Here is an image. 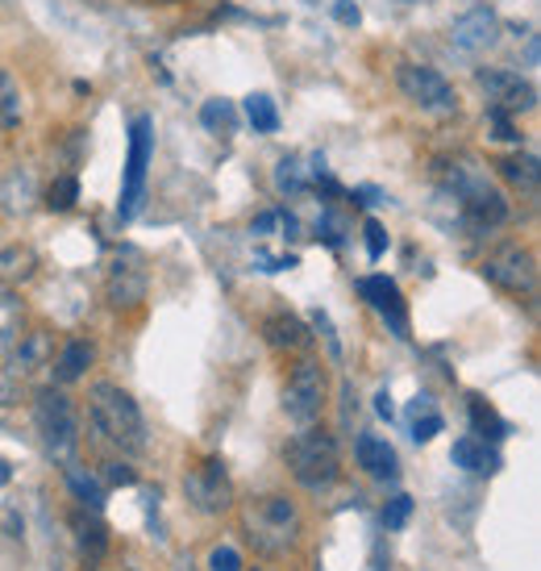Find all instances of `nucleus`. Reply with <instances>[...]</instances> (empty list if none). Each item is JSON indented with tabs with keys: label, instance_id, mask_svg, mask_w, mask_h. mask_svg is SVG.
I'll use <instances>...</instances> for the list:
<instances>
[{
	"label": "nucleus",
	"instance_id": "7",
	"mask_svg": "<svg viewBox=\"0 0 541 571\" xmlns=\"http://www.w3.org/2000/svg\"><path fill=\"white\" fill-rule=\"evenodd\" d=\"M396 84L409 105H416L421 114H454L458 109V93L442 72H433L425 63H404L396 72Z\"/></svg>",
	"mask_w": 541,
	"mask_h": 571
},
{
	"label": "nucleus",
	"instance_id": "13",
	"mask_svg": "<svg viewBox=\"0 0 541 571\" xmlns=\"http://www.w3.org/2000/svg\"><path fill=\"white\" fill-rule=\"evenodd\" d=\"M358 297L388 322L396 338H409V309H404V297H400L396 280H388V276H363L358 280Z\"/></svg>",
	"mask_w": 541,
	"mask_h": 571
},
{
	"label": "nucleus",
	"instance_id": "29",
	"mask_svg": "<svg viewBox=\"0 0 541 571\" xmlns=\"http://www.w3.org/2000/svg\"><path fill=\"white\" fill-rule=\"evenodd\" d=\"M79 201V180L75 175H58L55 184H51V192H46V205L55 213H67Z\"/></svg>",
	"mask_w": 541,
	"mask_h": 571
},
{
	"label": "nucleus",
	"instance_id": "19",
	"mask_svg": "<svg viewBox=\"0 0 541 571\" xmlns=\"http://www.w3.org/2000/svg\"><path fill=\"white\" fill-rule=\"evenodd\" d=\"M72 530H75V542H79V551L88 554V559H105L109 551V530H105V521L100 517H88V514H72Z\"/></svg>",
	"mask_w": 541,
	"mask_h": 571
},
{
	"label": "nucleus",
	"instance_id": "5",
	"mask_svg": "<svg viewBox=\"0 0 541 571\" xmlns=\"http://www.w3.org/2000/svg\"><path fill=\"white\" fill-rule=\"evenodd\" d=\"M34 425L51 455L67 459L75 446H79V418H75V405L67 400V392H58V388H42L34 397Z\"/></svg>",
	"mask_w": 541,
	"mask_h": 571
},
{
	"label": "nucleus",
	"instance_id": "37",
	"mask_svg": "<svg viewBox=\"0 0 541 571\" xmlns=\"http://www.w3.org/2000/svg\"><path fill=\"white\" fill-rule=\"evenodd\" d=\"M105 484H112V488H130V484H138V472L126 467V463H105Z\"/></svg>",
	"mask_w": 541,
	"mask_h": 571
},
{
	"label": "nucleus",
	"instance_id": "18",
	"mask_svg": "<svg viewBox=\"0 0 541 571\" xmlns=\"http://www.w3.org/2000/svg\"><path fill=\"white\" fill-rule=\"evenodd\" d=\"M262 338L271 346H280V351H296V346L309 343V330H304V322H300L296 313H271L262 322Z\"/></svg>",
	"mask_w": 541,
	"mask_h": 571
},
{
	"label": "nucleus",
	"instance_id": "25",
	"mask_svg": "<svg viewBox=\"0 0 541 571\" xmlns=\"http://www.w3.org/2000/svg\"><path fill=\"white\" fill-rule=\"evenodd\" d=\"M246 117H250V126H255V133H275L280 130V109H275V100L271 96H246Z\"/></svg>",
	"mask_w": 541,
	"mask_h": 571
},
{
	"label": "nucleus",
	"instance_id": "26",
	"mask_svg": "<svg viewBox=\"0 0 541 571\" xmlns=\"http://www.w3.org/2000/svg\"><path fill=\"white\" fill-rule=\"evenodd\" d=\"M201 126L213 133H234L238 130V114H234V100H205L201 105Z\"/></svg>",
	"mask_w": 541,
	"mask_h": 571
},
{
	"label": "nucleus",
	"instance_id": "41",
	"mask_svg": "<svg viewBox=\"0 0 541 571\" xmlns=\"http://www.w3.org/2000/svg\"><path fill=\"white\" fill-rule=\"evenodd\" d=\"M9 346H13V317H4V322H0V355H4Z\"/></svg>",
	"mask_w": 541,
	"mask_h": 571
},
{
	"label": "nucleus",
	"instance_id": "42",
	"mask_svg": "<svg viewBox=\"0 0 541 571\" xmlns=\"http://www.w3.org/2000/svg\"><path fill=\"white\" fill-rule=\"evenodd\" d=\"M375 409H379V418H388V421H392L396 409H392V397H388V392H379V397H375Z\"/></svg>",
	"mask_w": 541,
	"mask_h": 571
},
{
	"label": "nucleus",
	"instance_id": "10",
	"mask_svg": "<svg viewBox=\"0 0 541 571\" xmlns=\"http://www.w3.org/2000/svg\"><path fill=\"white\" fill-rule=\"evenodd\" d=\"M479 88L487 93L491 109H500L508 117H521L538 109V88L524 76H517V72H505V67H484L479 72Z\"/></svg>",
	"mask_w": 541,
	"mask_h": 571
},
{
	"label": "nucleus",
	"instance_id": "14",
	"mask_svg": "<svg viewBox=\"0 0 541 571\" xmlns=\"http://www.w3.org/2000/svg\"><path fill=\"white\" fill-rule=\"evenodd\" d=\"M109 301L117 309H133L147 301V267L138 250H121L109 267Z\"/></svg>",
	"mask_w": 541,
	"mask_h": 571
},
{
	"label": "nucleus",
	"instance_id": "32",
	"mask_svg": "<svg viewBox=\"0 0 541 571\" xmlns=\"http://www.w3.org/2000/svg\"><path fill=\"white\" fill-rule=\"evenodd\" d=\"M487 126H491V138H496V142H521V130H517L512 117L500 114V109H487Z\"/></svg>",
	"mask_w": 541,
	"mask_h": 571
},
{
	"label": "nucleus",
	"instance_id": "6",
	"mask_svg": "<svg viewBox=\"0 0 541 571\" xmlns=\"http://www.w3.org/2000/svg\"><path fill=\"white\" fill-rule=\"evenodd\" d=\"M150 154H154V121L147 114H138L130 121V159H126V184H121V205H117L121 222H133L142 209Z\"/></svg>",
	"mask_w": 541,
	"mask_h": 571
},
{
	"label": "nucleus",
	"instance_id": "21",
	"mask_svg": "<svg viewBox=\"0 0 541 571\" xmlns=\"http://www.w3.org/2000/svg\"><path fill=\"white\" fill-rule=\"evenodd\" d=\"M46 359H51V338H46V334H25L18 355H13V371H18V376H30L37 367H46Z\"/></svg>",
	"mask_w": 541,
	"mask_h": 571
},
{
	"label": "nucleus",
	"instance_id": "9",
	"mask_svg": "<svg viewBox=\"0 0 541 571\" xmlns=\"http://www.w3.org/2000/svg\"><path fill=\"white\" fill-rule=\"evenodd\" d=\"M184 493L192 500V509L205 517H217L234 505V484L225 476V463L221 459H205L196 463L192 472L184 476Z\"/></svg>",
	"mask_w": 541,
	"mask_h": 571
},
{
	"label": "nucleus",
	"instance_id": "39",
	"mask_svg": "<svg viewBox=\"0 0 541 571\" xmlns=\"http://www.w3.org/2000/svg\"><path fill=\"white\" fill-rule=\"evenodd\" d=\"M334 13H337V21H342V25H358V21H363V13H358L355 0H337Z\"/></svg>",
	"mask_w": 541,
	"mask_h": 571
},
{
	"label": "nucleus",
	"instance_id": "34",
	"mask_svg": "<svg viewBox=\"0 0 541 571\" xmlns=\"http://www.w3.org/2000/svg\"><path fill=\"white\" fill-rule=\"evenodd\" d=\"M208 571H242V554L234 551V547H217V551L208 554Z\"/></svg>",
	"mask_w": 541,
	"mask_h": 571
},
{
	"label": "nucleus",
	"instance_id": "3",
	"mask_svg": "<svg viewBox=\"0 0 541 571\" xmlns=\"http://www.w3.org/2000/svg\"><path fill=\"white\" fill-rule=\"evenodd\" d=\"M246 538L255 542V551L262 554H283L292 542H296V530H300V514L296 505L288 500V496H262L250 505V514H246Z\"/></svg>",
	"mask_w": 541,
	"mask_h": 571
},
{
	"label": "nucleus",
	"instance_id": "17",
	"mask_svg": "<svg viewBox=\"0 0 541 571\" xmlns=\"http://www.w3.org/2000/svg\"><path fill=\"white\" fill-rule=\"evenodd\" d=\"M96 359V346L88 338H72V343L58 351V359L51 363V371H55V384H75L84 380V371L93 367Z\"/></svg>",
	"mask_w": 541,
	"mask_h": 571
},
{
	"label": "nucleus",
	"instance_id": "30",
	"mask_svg": "<svg viewBox=\"0 0 541 571\" xmlns=\"http://www.w3.org/2000/svg\"><path fill=\"white\" fill-rule=\"evenodd\" d=\"M409 517H412V496L400 493L383 505V526H388V530H404V521H409Z\"/></svg>",
	"mask_w": 541,
	"mask_h": 571
},
{
	"label": "nucleus",
	"instance_id": "16",
	"mask_svg": "<svg viewBox=\"0 0 541 571\" xmlns=\"http://www.w3.org/2000/svg\"><path fill=\"white\" fill-rule=\"evenodd\" d=\"M450 459H454V467H463L470 476H496V472H500L496 446H487V439H479V434H467V439L454 442Z\"/></svg>",
	"mask_w": 541,
	"mask_h": 571
},
{
	"label": "nucleus",
	"instance_id": "24",
	"mask_svg": "<svg viewBox=\"0 0 541 571\" xmlns=\"http://www.w3.org/2000/svg\"><path fill=\"white\" fill-rule=\"evenodd\" d=\"M34 267H37V255L30 247H21V243L0 250V276H4V280H30Z\"/></svg>",
	"mask_w": 541,
	"mask_h": 571
},
{
	"label": "nucleus",
	"instance_id": "40",
	"mask_svg": "<svg viewBox=\"0 0 541 571\" xmlns=\"http://www.w3.org/2000/svg\"><path fill=\"white\" fill-rule=\"evenodd\" d=\"M421 413H437V409H433V400L430 397H416L409 405V418H421Z\"/></svg>",
	"mask_w": 541,
	"mask_h": 571
},
{
	"label": "nucleus",
	"instance_id": "33",
	"mask_svg": "<svg viewBox=\"0 0 541 571\" xmlns=\"http://www.w3.org/2000/svg\"><path fill=\"white\" fill-rule=\"evenodd\" d=\"M442 413H421V418H412V439L416 442H433L437 434H442Z\"/></svg>",
	"mask_w": 541,
	"mask_h": 571
},
{
	"label": "nucleus",
	"instance_id": "15",
	"mask_svg": "<svg viewBox=\"0 0 541 571\" xmlns=\"http://www.w3.org/2000/svg\"><path fill=\"white\" fill-rule=\"evenodd\" d=\"M355 459H358V467H363L371 480H379V484H392V480L400 476L396 446L388 439H379V434H358L355 439Z\"/></svg>",
	"mask_w": 541,
	"mask_h": 571
},
{
	"label": "nucleus",
	"instance_id": "23",
	"mask_svg": "<svg viewBox=\"0 0 541 571\" xmlns=\"http://www.w3.org/2000/svg\"><path fill=\"white\" fill-rule=\"evenodd\" d=\"M21 114H25V100H21V84L9 72H0V133L18 130Z\"/></svg>",
	"mask_w": 541,
	"mask_h": 571
},
{
	"label": "nucleus",
	"instance_id": "12",
	"mask_svg": "<svg viewBox=\"0 0 541 571\" xmlns=\"http://www.w3.org/2000/svg\"><path fill=\"white\" fill-rule=\"evenodd\" d=\"M496 39H500V18L487 4H475V9L450 21V46L463 51V55H484L496 46Z\"/></svg>",
	"mask_w": 541,
	"mask_h": 571
},
{
	"label": "nucleus",
	"instance_id": "35",
	"mask_svg": "<svg viewBox=\"0 0 541 571\" xmlns=\"http://www.w3.org/2000/svg\"><path fill=\"white\" fill-rule=\"evenodd\" d=\"M363 234H367V255H371V259H383V250H388V229L379 226V222H367Z\"/></svg>",
	"mask_w": 541,
	"mask_h": 571
},
{
	"label": "nucleus",
	"instance_id": "36",
	"mask_svg": "<svg viewBox=\"0 0 541 571\" xmlns=\"http://www.w3.org/2000/svg\"><path fill=\"white\" fill-rule=\"evenodd\" d=\"M255 263H259V271H292L300 259L296 255H267V250H255Z\"/></svg>",
	"mask_w": 541,
	"mask_h": 571
},
{
	"label": "nucleus",
	"instance_id": "8",
	"mask_svg": "<svg viewBox=\"0 0 541 571\" xmlns=\"http://www.w3.org/2000/svg\"><path fill=\"white\" fill-rule=\"evenodd\" d=\"M325 409V367L317 359H300L283 384V413L296 425H313Z\"/></svg>",
	"mask_w": 541,
	"mask_h": 571
},
{
	"label": "nucleus",
	"instance_id": "11",
	"mask_svg": "<svg viewBox=\"0 0 541 571\" xmlns=\"http://www.w3.org/2000/svg\"><path fill=\"white\" fill-rule=\"evenodd\" d=\"M484 276L496 288H505L512 297H529L538 288V259L524 247H500L484 263Z\"/></svg>",
	"mask_w": 541,
	"mask_h": 571
},
{
	"label": "nucleus",
	"instance_id": "45",
	"mask_svg": "<svg viewBox=\"0 0 541 571\" xmlns=\"http://www.w3.org/2000/svg\"><path fill=\"white\" fill-rule=\"evenodd\" d=\"M0 405H13V388L9 384H0Z\"/></svg>",
	"mask_w": 541,
	"mask_h": 571
},
{
	"label": "nucleus",
	"instance_id": "1",
	"mask_svg": "<svg viewBox=\"0 0 541 571\" xmlns=\"http://www.w3.org/2000/svg\"><path fill=\"white\" fill-rule=\"evenodd\" d=\"M88 421H93V430L100 439L117 446V451H142L147 446V421H142V409H138V400L126 392V388H117V384L100 380L93 384V392H88Z\"/></svg>",
	"mask_w": 541,
	"mask_h": 571
},
{
	"label": "nucleus",
	"instance_id": "27",
	"mask_svg": "<svg viewBox=\"0 0 541 571\" xmlns=\"http://www.w3.org/2000/svg\"><path fill=\"white\" fill-rule=\"evenodd\" d=\"M67 488H72L93 514H100L105 509V488H100V480H93V476H84L79 467H67Z\"/></svg>",
	"mask_w": 541,
	"mask_h": 571
},
{
	"label": "nucleus",
	"instance_id": "43",
	"mask_svg": "<svg viewBox=\"0 0 541 571\" xmlns=\"http://www.w3.org/2000/svg\"><path fill=\"white\" fill-rule=\"evenodd\" d=\"M358 196H363V205H379V192L375 188H358Z\"/></svg>",
	"mask_w": 541,
	"mask_h": 571
},
{
	"label": "nucleus",
	"instance_id": "31",
	"mask_svg": "<svg viewBox=\"0 0 541 571\" xmlns=\"http://www.w3.org/2000/svg\"><path fill=\"white\" fill-rule=\"evenodd\" d=\"M342 234H346V222L337 217L334 209H325L317 217V238L325 243V247H342Z\"/></svg>",
	"mask_w": 541,
	"mask_h": 571
},
{
	"label": "nucleus",
	"instance_id": "44",
	"mask_svg": "<svg viewBox=\"0 0 541 571\" xmlns=\"http://www.w3.org/2000/svg\"><path fill=\"white\" fill-rule=\"evenodd\" d=\"M9 480H13V467H9V463H4V459H0V488H4V484H9Z\"/></svg>",
	"mask_w": 541,
	"mask_h": 571
},
{
	"label": "nucleus",
	"instance_id": "20",
	"mask_svg": "<svg viewBox=\"0 0 541 571\" xmlns=\"http://www.w3.org/2000/svg\"><path fill=\"white\" fill-rule=\"evenodd\" d=\"M470 425H475V434H479V439H491V442H500V439L512 434V425H508V421L500 418L484 397H470Z\"/></svg>",
	"mask_w": 541,
	"mask_h": 571
},
{
	"label": "nucleus",
	"instance_id": "22",
	"mask_svg": "<svg viewBox=\"0 0 541 571\" xmlns=\"http://www.w3.org/2000/svg\"><path fill=\"white\" fill-rule=\"evenodd\" d=\"M496 168H500V175H505V180H512L517 188L538 192V180H541L538 154H508V159H500Z\"/></svg>",
	"mask_w": 541,
	"mask_h": 571
},
{
	"label": "nucleus",
	"instance_id": "2",
	"mask_svg": "<svg viewBox=\"0 0 541 571\" xmlns=\"http://www.w3.org/2000/svg\"><path fill=\"white\" fill-rule=\"evenodd\" d=\"M288 472L296 480L300 488H309V493H325V488H334L337 476H342V455H337V442L334 434H325V430H300L296 439L288 442Z\"/></svg>",
	"mask_w": 541,
	"mask_h": 571
},
{
	"label": "nucleus",
	"instance_id": "28",
	"mask_svg": "<svg viewBox=\"0 0 541 571\" xmlns=\"http://www.w3.org/2000/svg\"><path fill=\"white\" fill-rule=\"evenodd\" d=\"M275 188L283 196H300V192L309 188V175L300 168V159H280V168H275Z\"/></svg>",
	"mask_w": 541,
	"mask_h": 571
},
{
	"label": "nucleus",
	"instance_id": "4",
	"mask_svg": "<svg viewBox=\"0 0 541 571\" xmlns=\"http://www.w3.org/2000/svg\"><path fill=\"white\" fill-rule=\"evenodd\" d=\"M450 188L458 192V201H463V213H467V226L475 234H487V229H500L508 222V201L500 188H491L487 184L484 172H475V168H454L450 175Z\"/></svg>",
	"mask_w": 541,
	"mask_h": 571
},
{
	"label": "nucleus",
	"instance_id": "38",
	"mask_svg": "<svg viewBox=\"0 0 541 571\" xmlns=\"http://www.w3.org/2000/svg\"><path fill=\"white\" fill-rule=\"evenodd\" d=\"M283 217H288V213L283 209H271V213H259V217H255V234H259V238H271V234H275V229H283Z\"/></svg>",
	"mask_w": 541,
	"mask_h": 571
}]
</instances>
